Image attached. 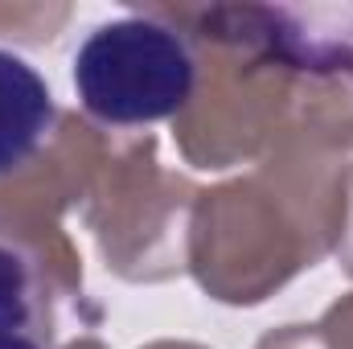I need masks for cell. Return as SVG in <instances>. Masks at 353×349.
<instances>
[{
	"instance_id": "6da1fadb",
	"label": "cell",
	"mask_w": 353,
	"mask_h": 349,
	"mask_svg": "<svg viewBox=\"0 0 353 349\" xmlns=\"http://www.w3.org/2000/svg\"><path fill=\"white\" fill-rule=\"evenodd\" d=\"M74 90L99 123H157L193 99L197 58L176 29L152 17L103 21L74 50Z\"/></svg>"
},
{
	"instance_id": "7a4b0ae2",
	"label": "cell",
	"mask_w": 353,
	"mask_h": 349,
	"mask_svg": "<svg viewBox=\"0 0 353 349\" xmlns=\"http://www.w3.org/2000/svg\"><path fill=\"white\" fill-rule=\"evenodd\" d=\"M54 288L33 251L0 239V349H54Z\"/></svg>"
},
{
	"instance_id": "3957f363",
	"label": "cell",
	"mask_w": 353,
	"mask_h": 349,
	"mask_svg": "<svg viewBox=\"0 0 353 349\" xmlns=\"http://www.w3.org/2000/svg\"><path fill=\"white\" fill-rule=\"evenodd\" d=\"M58 107L37 66L0 50V173L21 169L54 132Z\"/></svg>"
}]
</instances>
